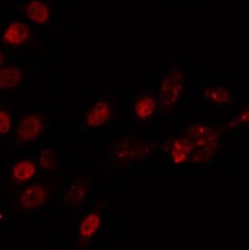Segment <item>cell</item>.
Masks as SVG:
<instances>
[{"label":"cell","mask_w":249,"mask_h":250,"mask_svg":"<svg viewBox=\"0 0 249 250\" xmlns=\"http://www.w3.org/2000/svg\"><path fill=\"white\" fill-rule=\"evenodd\" d=\"M182 87L181 74L177 71L170 72L166 76L162 82L160 89V101L163 105L169 106L175 103L177 100L179 91Z\"/></svg>","instance_id":"cell-1"},{"label":"cell","mask_w":249,"mask_h":250,"mask_svg":"<svg viewBox=\"0 0 249 250\" xmlns=\"http://www.w3.org/2000/svg\"><path fill=\"white\" fill-rule=\"evenodd\" d=\"M42 130H43V123L38 116H26L19 124L18 137L22 142L34 141L41 135Z\"/></svg>","instance_id":"cell-2"},{"label":"cell","mask_w":249,"mask_h":250,"mask_svg":"<svg viewBox=\"0 0 249 250\" xmlns=\"http://www.w3.org/2000/svg\"><path fill=\"white\" fill-rule=\"evenodd\" d=\"M30 38V30L27 25L22 21H12L5 29L2 41L4 44L10 46H20L27 41Z\"/></svg>","instance_id":"cell-3"},{"label":"cell","mask_w":249,"mask_h":250,"mask_svg":"<svg viewBox=\"0 0 249 250\" xmlns=\"http://www.w3.org/2000/svg\"><path fill=\"white\" fill-rule=\"evenodd\" d=\"M47 191L41 185L35 184L27 187L21 194V204L24 209H36L44 205L47 200Z\"/></svg>","instance_id":"cell-4"},{"label":"cell","mask_w":249,"mask_h":250,"mask_svg":"<svg viewBox=\"0 0 249 250\" xmlns=\"http://www.w3.org/2000/svg\"><path fill=\"white\" fill-rule=\"evenodd\" d=\"M112 116V110L109 105L104 102L96 103L88 110L86 116V124L89 127L98 128L104 125Z\"/></svg>","instance_id":"cell-5"},{"label":"cell","mask_w":249,"mask_h":250,"mask_svg":"<svg viewBox=\"0 0 249 250\" xmlns=\"http://www.w3.org/2000/svg\"><path fill=\"white\" fill-rule=\"evenodd\" d=\"M36 173V165L32 160L23 159L17 162L11 169V176L18 183H25Z\"/></svg>","instance_id":"cell-6"},{"label":"cell","mask_w":249,"mask_h":250,"mask_svg":"<svg viewBox=\"0 0 249 250\" xmlns=\"http://www.w3.org/2000/svg\"><path fill=\"white\" fill-rule=\"evenodd\" d=\"M26 16L34 22L44 23L50 19V9L40 0H33L26 6Z\"/></svg>","instance_id":"cell-7"},{"label":"cell","mask_w":249,"mask_h":250,"mask_svg":"<svg viewBox=\"0 0 249 250\" xmlns=\"http://www.w3.org/2000/svg\"><path fill=\"white\" fill-rule=\"evenodd\" d=\"M21 80V71L15 66H6L0 71V87L3 90L18 86Z\"/></svg>","instance_id":"cell-8"},{"label":"cell","mask_w":249,"mask_h":250,"mask_svg":"<svg viewBox=\"0 0 249 250\" xmlns=\"http://www.w3.org/2000/svg\"><path fill=\"white\" fill-rule=\"evenodd\" d=\"M102 223V220L100 215L95 214V213H90L88 214L84 219L82 220L79 232L82 238L88 239L91 236H93L98 230L100 229Z\"/></svg>","instance_id":"cell-9"},{"label":"cell","mask_w":249,"mask_h":250,"mask_svg":"<svg viewBox=\"0 0 249 250\" xmlns=\"http://www.w3.org/2000/svg\"><path fill=\"white\" fill-rule=\"evenodd\" d=\"M156 108V102L151 96H142L135 104V113L138 118L147 119L152 116Z\"/></svg>","instance_id":"cell-10"},{"label":"cell","mask_w":249,"mask_h":250,"mask_svg":"<svg viewBox=\"0 0 249 250\" xmlns=\"http://www.w3.org/2000/svg\"><path fill=\"white\" fill-rule=\"evenodd\" d=\"M189 150L190 147L187 140H177L174 143L171 152L175 163H182L184 160H186Z\"/></svg>","instance_id":"cell-11"},{"label":"cell","mask_w":249,"mask_h":250,"mask_svg":"<svg viewBox=\"0 0 249 250\" xmlns=\"http://www.w3.org/2000/svg\"><path fill=\"white\" fill-rule=\"evenodd\" d=\"M40 163L42 167L48 170H53L56 168V157H55L53 151L50 149L42 150L40 153Z\"/></svg>","instance_id":"cell-12"},{"label":"cell","mask_w":249,"mask_h":250,"mask_svg":"<svg viewBox=\"0 0 249 250\" xmlns=\"http://www.w3.org/2000/svg\"><path fill=\"white\" fill-rule=\"evenodd\" d=\"M84 197H85V190L79 184L73 185L71 188L67 192V200L72 204H77L81 202Z\"/></svg>","instance_id":"cell-13"},{"label":"cell","mask_w":249,"mask_h":250,"mask_svg":"<svg viewBox=\"0 0 249 250\" xmlns=\"http://www.w3.org/2000/svg\"><path fill=\"white\" fill-rule=\"evenodd\" d=\"M210 96L212 100L216 101L217 103H227L230 100L228 91L225 88H221V87L213 89L210 93Z\"/></svg>","instance_id":"cell-14"},{"label":"cell","mask_w":249,"mask_h":250,"mask_svg":"<svg viewBox=\"0 0 249 250\" xmlns=\"http://www.w3.org/2000/svg\"><path fill=\"white\" fill-rule=\"evenodd\" d=\"M11 128V119L5 110L0 112V133L1 135H5L10 131Z\"/></svg>","instance_id":"cell-15"}]
</instances>
